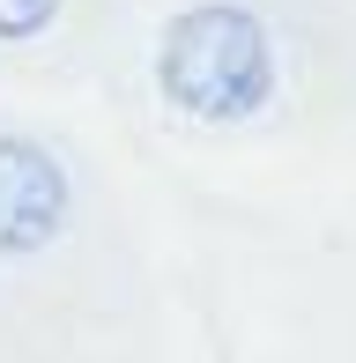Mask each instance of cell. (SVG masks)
<instances>
[{"mask_svg":"<svg viewBox=\"0 0 356 363\" xmlns=\"http://www.w3.org/2000/svg\"><path fill=\"white\" fill-rule=\"evenodd\" d=\"M74 223L67 163L30 134H0V259H30Z\"/></svg>","mask_w":356,"mask_h":363,"instance_id":"2","label":"cell"},{"mask_svg":"<svg viewBox=\"0 0 356 363\" xmlns=\"http://www.w3.org/2000/svg\"><path fill=\"white\" fill-rule=\"evenodd\" d=\"M60 23V0H0V45H30Z\"/></svg>","mask_w":356,"mask_h":363,"instance_id":"3","label":"cell"},{"mask_svg":"<svg viewBox=\"0 0 356 363\" xmlns=\"http://www.w3.org/2000/svg\"><path fill=\"white\" fill-rule=\"evenodd\" d=\"M156 89L201 126H238L274 96V38L238 0H201L171 15L156 45Z\"/></svg>","mask_w":356,"mask_h":363,"instance_id":"1","label":"cell"}]
</instances>
